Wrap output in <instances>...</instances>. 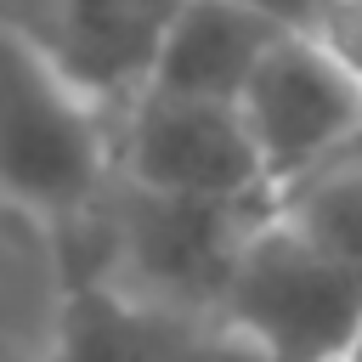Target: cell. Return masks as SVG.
Here are the masks:
<instances>
[{"instance_id": "6da1fadb", "label": "cell", "mask_w": 362, "mask_h": 362, "mask_svg": "<svg viewBox=\"0 0 362 362\" xmlns=\"http://www.w3.org/2000/svg\"><path fill=\"white\" fill-rule=\"evenodd\" d=\"M221 322L260 362H345L362 334V272L339 266L266 209L243 243Z\"/></svg>"}, {"instance_id": "7a4b0ae2", "label": "cell", "mask_w": 362, "mask_h": 362, "mask_svg": "<svg viewBox=\"0 0 362 362\" xmlns=\"http://www.w3.org/2000/svg\"><path fill=\"white\" fill-rule=\"evenodd\" d=\"M266 209L272 204H204L124 187V209L113 221V283L187 322L198 311L221 317L243 243Z\"/></svg>"}, {"instance_id": "3957f363", "label": "cell", "mask_w": 362, "mask_h": 362, "mask_svg": "<svg viewBox=\"0 0 362 362\" xmlns=\"http://www.w3.org/2000/svg\"><path fill=\"white\" fill-rule=\"evenodd\" d=\"M238 113L272 192L362 141V74L322 34H283L249 74Z\"/></svg>"}, {"instance_id": "277c9868", "label": "cell", "mask_w": 362, "mask_h": 362, "mask_svg": "<svg viewBox=\"0 0 362 362\" xmlns=\"http://www.w3.org/2000/svg\"><path fill=\"white\" fill-rule=\"evenodd\" d=\"M124 187L204 204H260L272 181L249 141L238 102H198L170 90H136L119 136Z\"/></svg>"}, {"instance_id": "5b68a950", "label": "cell", "mask_w": 362, "mask_h": 362, "mask_svg": "<svg viewBox=\"0 0 362 362\" xmlns=\"http://www.w3.org/2000/svg\"><path fill=\"white\" fill-rule=\"evenodd\" d=\"M102 170L90 102L28 45L0 51V192L40 215H68Z\"/></svg>"}, {"instance_id": "8992f818", "label": "cell", "mask_w": 362, "mask_h": 362, "mask_svg": "<svg viewBox=\"0 0 362 362\" xmlns=\"http://www.w3.org/2000/svg\"><path fill=\"white\" fill-rule=\"evenodd\" d=\"M187 0H45V28L28 45L85 102H130Z\"/></svg>"}, {"instance_id": "52a82bcc", "label": "cell", "mask_w": 362, "mask_h": 362, "mask_svg": "<svg viewBox=\"0 0 362 362\" xmlns=\"http://www.w3.org/2000/svg\"><path fill=\"white\" fill-rule=\"evenodd\" d=\"M288 28L255 11L249 0H187L181 17L170 23L158 62L141 90H170V96H198V102H238L260 57L283 40Z\"/></svg>"}, {"instance_id": "ba28073f", "label": "cell", "mask_w": 362, "mask_h": 362, "mask_svg": "<svg viewBox=\"0 0 362 362\" xmlns=\"http://www.w3.org/2000/svg\"><path fill=\"white\" fill-rule=\"evenodd\" d=\"M45 362H209L187 317H170L113 277H85L68 288Z\"/></svg>"}, {"instance_id": "9c48e42d", "label": "cell", "mask_w": 362, "mask_h": 362, "mask_svg": "<svg viewBox=\"0 0 362 362\" xmlns=\"http://www.w3.org/2000/svg\"><path fill=\"white\" fill-rule=\"evenodd\" d=\"M272 198H277L272 209L305 243H317L339 266L362 272V141H351L345 153H334L328 164H317L311 175L288 181Z\"/></svg>"}, {"instance_id": "30bf717a", "label": "cell", "mask_w": 362, "mask_h": 362, "mask_svg": "<svg viewBox=\"0 0 362 362\" xmlns=\"http://www.w3.org/2000/svg\"><path fill=\"white\" fill-rule=\"evenodd\" d=\"M249 6H255V11H266L272 23L294 28V34H317L339 0H249Z\"/></svg>"}]
</instances>
